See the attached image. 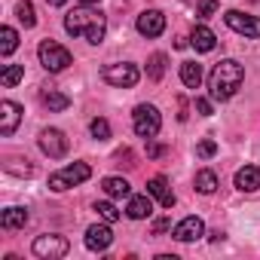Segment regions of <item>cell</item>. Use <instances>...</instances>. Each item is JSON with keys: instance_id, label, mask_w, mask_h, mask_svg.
I'll use <instances>...</instances> for the list:
<instances>
[{"instance_id": "1", "label": "cell", "mask_w": 260, "mask_h": 260, "mask_svg": "<svg viewBox=\"0 0 260 260\" xmlns=\"http://www.w3.org/2000/svg\"><path fill=\"white\" fill-rule=\"evenodd\" d=\"M64 31L71 37L86 40V43H101L104 40V31H107V19H104L101 10L83 4V7H77V10H71L64 16Z\"/></svg>"}, {"instance_id": "2", "label": "cell", "mask_w": 260, "mask_h": 260, "mask_svg": "<svg viewBox=\"0 0 260 260\" xmlns=\"http://www.w3.org/2000/svg\"><path fill=\"white\" fill-rule=\"evenodd\" d=\"M242 83H245V68L236 58H223L208 74V95L214 101H226V98H233L239 92Z\"/></svg>"}, {"instance_id": "3", "label": "cell", "mask_w": 260, "mask_h": 260, "mask_svg": "<svg viewBox=\"0 0 260 260\" xmlns=\"http://www.w3.org/2000/svg\"><path fill=\"white\" fill-rule=\"evenodd\" d=\"M89 178H92V169H89L86 162H74V166H64L61 172L49 175V190L64 193V190H71V187H77V184L89 181Z\"/></svg>"}, {"instance_id": "4", "label": "cell", "mask_w": 260, "mask_h": 260, "mask_svg": "<svg viewBox=\"0 0 260 260\" xmlns=\"http://www.w3.org/2000/svg\"><path fill=\"white\" fill-rule=\"evenodd\" d=\"M132 125H135V132L141 135V138H156L159 135V125H162V116H159V110L153 107V104H138L135 107V113H132Z\"/></svg>"}, {"instance_id": "5", "label": "cell", "mask_w": 260, "mask_h": 260, "mask_svg": "<svg viewBox=\"0 0 260 260\" xmlns=\"http://www.w3.org/2000/svg\"><path fill=\"white\" fill-rule=\"evenodd\" d=\"M37 55H40V64H43L49 74H58V71H64V68L74 61V55H71L61 43H55V40H43L40 49H37Z\"/></svg>"}, {"instance_id": "6", "label": "cell", "mask_w": 260, "mask_h": 260, "mask_svg": "<svg viewBox=\"0 0 260 260\" xmlns=\"http://www.w3.org/2000/svg\"><path fill=\"white\" fill-rule=\"evenodd\" d=\"M101 77L110 83V86H116V89H132L135 83H138V68L135 64H128V61H122V64H107L104 71H101Z\"/></svg>"}, {"instance_id": "7", "label": "cell", "mask_w": 260, "mask_h": 260, "mask_svg": "<svg viewBox=\"0 0 260 260\" xmlns=\"http://www.w3.org/2000/svg\"><path fill=\"white\" fill-rule=\"evenodd\" d=\"M68 239L64 236H37L34 239V254L43 260H61L68 254Z\"/></svg>"}, {"instance_id": "8", "label": "cell", "mask_w": 260, "mask_h": 260, "mask_svg": "<svg viewBox=\"0 0 260 260\" xmlns=\"http://www.w3.org/2000/svg\"><path fill=\"white\" fill-rule=\"evenodd\" d=\"M223 22L236 31V34H245V37H260V19H254V16H245L242 10H230L226 16H223Z\"/></svg>"}, {"instance_id": "9", "label": "cell", "mask_w": 260, "mask_h": 260, "mask_svg": "<svg viewBox=\"0 0 260 260\" xmlns=\"http://www.w3.org/2000/svg\"><path fill=\"white\" fill-rule=\"evenodd\" d=\"M40 150H43L46 156H52V159L64 156V153H68V138H64V132H58V128H43V132H40Z\"/></svg>"}, {"instance_id": "10", "label": "cell", "mask_w": 260, "mask_h": 260, "mask_svg": "<svg viewBox=\"0 0 260 260\" xmlns=\"http://www.w3.org/2000/svg\"><path fill=\"white\" fill-rule=\"evenodd\" d=\"M110 242H113V233H110V223L104 220V223H92L89 230H86V248L89 251H107L110 248Z\"/></svg>"}, {"instance_id": "11", "label": "cell", "mask_w": 260, "mask_h": 260, "mask_svg": "<svg viewBox=\"0 0 260 260\" xmlns=\"http://www.w3.org/2000/svg\"><path fill=\"white\" fill-rule=\"evenodd\" d=\"M19 119H22V107L16 101H0V135L10 138L19 128Z\"/></svg>"}, {"instance_id": "12", "label": "cell", "mask_w": 260, "mask_h": 260, "mask_svg": "<svg viewBox=\"0 0 260 260\" xmlns=\"http://www.w3.org/2000/svg\"><path fill=\"white\" fill-rule=\"evenodd\" d=\"M166 31V16L159 10H147L138 16V34L141 37H159Z\"/></svg>"}, {"instance_id": "13", "label": "cell", "mask_w": 260, "mask_h": 260, "mask_svg": "<svg viewBox=\"0 0 260 260\" xmlns=\"http://www.w3.org/2000/svg\"><path fill=\"white\" fill-rule=\"evenodd\" d=\"M199 236H205V223H202L196 214L184 217V220L175 226V239H178V242H196Z\"/></svg>"}, {"instance_id": "14", "label": "cell", "mask_w": 260, "mask_h": 260, "mask_svg": "<svg viewBox=\"0 0 260 260\" xmlns=\"http://www.w3.org/2000/svg\"><path fill=\"white\" fill-rule=\"evenodd\" d=\"M147 193H150L153 199H159L162 208H172V205H175V193L169 190V181H166L162 175H156V178L147 181Z\"/></svg>"}, {"instance_id": "15", "label": "cell", "mask_w": 260, "mask_h": 260, "mask_svg": "<svg viewBox=\"0 0 260 260\" xmlns=\"http://www.w3.org/2000/svg\"><path fill=\"white\" fill-rule=\"evenodd\" d=\"M190 46H193L196 52H211V49L217 46V37H214V31H211V28L196 25V28H193V34H190Z\"/></svg>"}, {"instance_id": "16", "label": "cell", "mask_w": 260, "mask_h": 260, "mask_svg": "<svg viewBox=\"0 0 260 260\" xmlns=\"http://www.w3.org/2000/svg\"><path fill=\"white\" fill-rule=\"evenodd\" d=\"M236 190H242V193H254V190H260V169H257V166H245V169H239V172H236Z\"/></svg>"}, {"instance_id": "17", "label": "cell", "mask_w": 260, "mask_h": 260, "mask_svg": "<svg viewBox=\"0 0 260 260\" xmlns=\"http://www.w3.org/2000/svg\"><path fill=\"white\" fill-rule=\"evenodd\" d=\"M125 214L132 217V220H144V217H150V214H153L150 193H147V196H132V199H128V208H125Z\"/></svg>"}, {"instance_id": "18", "label": "cell", "mask_w": 260, "mask_h": 260, "mask_svg": "<svg viewBox=\"0 0 260 260\" xmlns=\"http://www.w3.org/2000/svg\"><path fill=\"white\" fill-rule=\"evenodd\" d=\"M25 223H28V208L13 205V208H7L4 214H0V226L4 230H22Z\"/></svg>"}, {"instance_id": "19", "label": "cell", "mask_w": 260, "mask_h": 260, "mask_svg": "<svg viewBox=\"0 0 260 260\" xmlns=\"http://www.w3.org/2000/svg\"><path fill=\"white\" fill-rule=\"evenodd\" d=\"M101 187H104V193H107L110 199H125L128 193H132V187H128L125 178H104Z\"/></svg>"}, {"instance_id": "20", "label": "cell", "mask_w": 260, "mask_h": 260, "mask_svg": "<svg viewBox=\"0 0 260 260\" xmlns=\"http://www.w3.org/2000/svg\"><path fill=\"white\" fill-rule=\"evenodd\" d=\"M181 80H184V86L199 89V83H202V68H199L196 61H184V64H181Z\"/></svg>"}, {"instance_id": "21", "label": "cell", "mask_w": 260, "mask_h": 260, "mask_svg": "<svg viewBox=\"0 0 260 260\" xmlns=\"http://www.w3.org/2000/svg\"><path fill=\"white\" fill-rule=\"evenodd\" d=\"M166 64H169L166 52H153V55L147 58V77H150V80H162V77H166Z\"/></svg>"}, {"instance_id": "22", "label": "cell", "mask_w": 260, "mask_h": 260, "mask_svg": "<svg viewBox=\"0 0 260 260\" xmlns=\"http://www.w3.org/2000/svg\"><path fill=\"white\" fill-rule=\"evenodd\" d=\"M43 104L49 107V110H68L71 107V98L68 95H61V92H55V89H43Z\"/></svg>"}, {"instance_id": "23", "label": "cell", "mask_w": 260, "mask_h": 260, "mask_svg": "<svg viewBox=\"0 0 260 260\" xmlns=\"http://www.w3.org/2000/svg\"><path fill=\"white\" fill-rule=\"evenodd\" d=\"M196 190H199V193H205V196H211V193L217 190V175H214L211 169L196 172Z\"/></svg>"}, {"instance_id": "24", "label": "cell", "mask_w": 260, "mask_h": 260, "mask_svg": "<svg viewBox=\"0 0 260 260\" xmlns=\"http://www.w3.org/2000/svg\"><path fill=\"white\" fill-rule=\"evenodd\" d=\"M22 77H25V68H22V64H4V74H0V86H4V89H13Z\"/></svg>"}, {"instance_id": "25", "label": "cell", "mask_w": 260, "mask_h": 260, "mask_svg": "<svg viewBox=\"0 0 260 260\" xmlns=\"http://www.w3.org/2000/svg\"><path fill=\"white\" fill-rule=\"evenodd\" d=\"M19 46V34L16 28H0V55H13Z\"/></svg>"}, {"instance_id": "26", "label": "cell", "mask_w": 260, "mask_h": 260, "mask_svg": "<svg viewBox=\"0 0 260 260\" xmlns=\"http://www.w3.org/2000/svg\"><path fill=\"white\" fill-rule=\"evenodd\" d=\"M16 16H19V22H22L25 28H34V25H37V13H34V4H31V0H22V4L16 7Z\"/></svg>"}, {"instance_id": "27", "label": "cell", "mask_w": 260, "mask_h": 260, "mask_svg": "<svg viewBox=\"0 0 260 260\" xmlns=\"http://www.w3.org/2000/svg\"><path fill=\"white\" fill-rule=\"evenodd\" d=\"M89 132H92V138L107 141V138H110V122H107L104 116H95V119L89 122Z\"/></svg>"}, {"instance_id": "28", "label": "cell", "mask_w": 260, "mask_h": 260, "mask_svg": "<svg viewBox=\"0 0 260 260\" xmlns=\"http://www.w3.org/2000/svg\"><path fill=\"white\" fill-rule=\"evenodd\" d=\"M95 211H98V217H101V220H107V223L119 220V211H116V205H113V202H95Z\"/></svg>"}, {"instance_id": "29", "label": "cell", "mask_w": 260, "mask_h": 260, "mask_svg": "<svg viewBox=\"0 0 260 260\" xmlns=\"http://www.w3.org/2000/svg\"><path fill=\"white\" fill-rule=\"evenodd\" d=\"M217 153V144L211 141V138H205V141H199L196 144V156H202V159H211Z\"/></svg>"}, {"instance_id": "30", "label": "cell", "mask_w": 260, "mask_h": 260, "mask_svg": "<svg viewBox=\"0 0 260 260\" xmlns=\"http://www.w3.org/2000/svg\"><path fill=\"white\" fill-rule=\"evenodd\" d=\"M214 13H217V0H199V13H196V16L208 19V16H214Z\"/></svg>"}, {"instance_id": "31", "label": "cell", "mask_w": 260, "mask_h": 260, "mask_svg": "<svg viewBox=\"0 0 260 260\" xmlns=\"http://www.w3.org/2000/svg\"><path fill=\"white\" fill-rule=\"evenodd\" d=\"M196 110H199L202 116H211V113H214V110H211V101H208V98H196Z\"/></svg>"}, {"instance_id": "32", "label": "cell", "mask_w": 260, "mask_h": 260, "mask_svg": "<svg viewBox=\"0 0 260 260\" xmlns=\"http://www.w3.org/2000/svg\"><path fill=\"white\" fill-rule=\"evenodd\" d=\"M169 230H172V220H166V217L153 223V236H162V233H169Z\"/></svg>"}, {"instance_id": "33", "label": "cell", "mask_w": 260, "mask_h": 260, "mask_svg": "<svg viewBox=\"0 0 260 260\" xmlns=\"http://www.w3.org/2000/svg\"><path fill=\"white\" fill-rule=\"evenodd\" d=\"M162 153H166V147H162V144H150V147H147V156H153V159H156V156H162Z\"/></svg>"}, {"instance_id": "34", "label": "cell", "mask_w": 260, "mask_h": 260, "mask_svg": "<svg viewBox=\"0 0 260 260\" xmlns=\"http://www.w3.org/2000/svg\"><path fill=\"white\" fill-rule=\"evenodd\" d=\"M46 4H49V7H64L68 0H46Z\"/></svg>"}, {"instance_id": "35", "label": "cell", "mask_w": 260, "mask_h": 260, "mask_svg": "<svg viewBox=\"0 0 260 260\" xmlns=\"http://www.w3.org/2000/svg\"><path fill=\"white\" fill-rule=\"evenodd\" d=\"M80 4H86V7H92V4H98V0H80Z\"/></svg>"}]
</instances>
